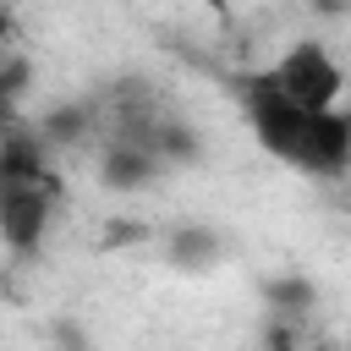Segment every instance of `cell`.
<instances>
[{
	"label": "cell",
	"instance_id": "obj_1",
	"mask_svg": "<svg viewBox=\"0 0 351 351\" xmlns=\"http://www.w3.org/2000/svg\"><path fill=\"white\" fill-rule=\"evenodd\" d=\"M241 115L247 132L258 137V148L280 165H291L296 176H346L351 170V115L340 110H302L291 104L263 71L241 82Z\"/></svg>",
	"mask_w": 351,
	"mask_h": 351
},
{
	"label": "cell",
	"instance_id": "obj_2",
	"mask_svg": "<svg viewBox=\"0 0 351 351\" xmlns=\"http://www.w3.org/2000/svg\"><path fill=\"white\" fill-rule=\"evenodd\" d=\"M55 219V176L44 165L38 137H5L0 143V247L16 258H33Z\"/></svg>",
	"mask_w": 351,
	"mask_h": 351
},
{
	"label": "cell",
	"instance_id": "obj_3",
	"mask_svg": "<svg viewBox=\"0 0 351 351\" xmlns=\"http://www.w3.org/2000/svg\"><path fill=\"white\" fill-rule=\"evenodd\" d=\"M263 77L302 110H335L340 93H346V71H340V60L324 38H296Z\"/></svg>",
	"mask_w": 351,
	"mask_h": 351
},
{
	"label": "cell",
	"instance_id": "obj_4",
	"mask_svg": "<svg viewBox=\"0 0 351 351\" xmlns=\"http://www.w3.org/2000/svg\"><path fill=\"white\" fill-rule=\"evenodd\" d=\"M159 148H154V132H126V137H115V143H104V154H99V181L110 186V192H143V186H154V176H159Z\"/></svg>",
	"mask_w": 351,
	"mask_h": 351
},
{
	"label": "cell",
	"instance_id": "obj_5",
	"mask_svg": "<svg viewBox=\"0 0 351 351\" xmlns=\"http://www.w3.org/2000/svg\"><path fill=\"white\" fill-rule=\"evenodd\" d=\"M214 258H219V236L208 225H181L170 236V263L176 269H208Z\"/></svg>",
	"mask_w": 351,
	"mask_h": 351
},
{
	"label": "cell",
	"instance_id": "obj_6",
	"mask_svg": "<svg viewBox=\"0 0 351 351\" xmlns=\"http://www.w3.org/2000/svg\"><path fill=\"white\" fill-rule=\"evenodd\" d=\"M82 132H88V110H77V104L49 110V115L38 121V143H77Z\"/></svg>",
	"mask_w": 351,
	"mask_h": 351
},
{
	"label": "cell",
	"instance_id": "obj_7",
	"mask_svg": "<svg viewBox=\"0 0 351 351\" xmlns=\"http://www.w3.org/2000/svg\"><path fill=\"white\" fill-rule=\"evenodd\" d=\"M313 11H318V16H346L351 0H313Z\"/></svg>",
	"mask_w": 351,
	"mask_h": 351
},
{
	"label": "cell",
	"instance_id": "obj_8",
	"mask_svg": "<svg viewBox=\"0 0 351 351\" xmlns=\"http://www.w3.org/2000/svg\"><path fill=\"white\" fill-rule=\"evenodd\" d=\"M197 5H203V11H214V16H225V11H230V0H197Z\"/></svg>",
	"mask_w": 351,
	"mask_h": 351
},
{
	"label": "cell",
	"instance_id": "obj_9",
	"mask_svg": "<svg viewBox=\"0 0 351 351\" xmlns=\"http://www.w3.org/2000/svg\"><path fill=\"white\" fill-rule=\"evenodd\" d=\"M5 33H11V22H5V11H0V60H5Z\"/></svg>",
	"mask_w": 351,
	"mask_h": 351
}]
</instances>
